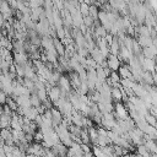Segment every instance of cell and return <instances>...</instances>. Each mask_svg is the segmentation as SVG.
<instances>
[{
	"label": "cell",
	"instance_id": "cell-4",
	"mask_svg": "<svg viewBox=\"0 0 157 157\" xmlns=\"http://www.w3.org/2000/svg\"><path fill=\"white\" fill-rule=\"evenodd\" d=\"M110 77H112V81H113V82H114V83H115V82H118V81H119V76H118V75H117V74H114V72H113V74H112V76H110Z\"/></svg>",
	"mask_w": 157,
	"mask_h": 157
},
{
	"label": "cell",
	"instance_id": "cell-2",
	"mask_svg": "<svg viewBox=\"0 0 157 157\" xmlns=\"http://www.w3.org/2000/svg\"><path fill=\"white\" fill-rule=\"evenodd\" d=\"M144 65H145V67H146L148 71L153 70V61H152V59H146L145 63H144Z\"/></svg>",
	"mask_w": 157,
	"mask_h": 157
},
{
	"label": "cell",
	"instance_id": "cell-3",
	"mask_svg": "<svg viewBox=\"0 0 157 157\" xmlns=\"http://www.w3.org/2000/svg\"><path fill=\"white\" fill-rule=\"evenodd\" d=\"M112 96H113L114 98H117V99H120V98H121V91H120L119 88H113Z\"/></svg>",
	"mask_w": 157,
	"mask_h": 157
},
{
	"label": "cell",
	"instance_id": "cell-1",
	"mask_svg": "<svg viewBox=\"0 0 157 157\" xmlns=\"http://www.w3.org/2000/svg\"><path fill=\"white\" fill-rule=\"evenodd\" d=\"M108 66H109L110 69H113V70H117L118 66H119V61H118V59H117L115 56H112V58L108 60Z\"/></svg>",
	"mask_w": 157,
	"mask_h": 157
}]
</instances>
